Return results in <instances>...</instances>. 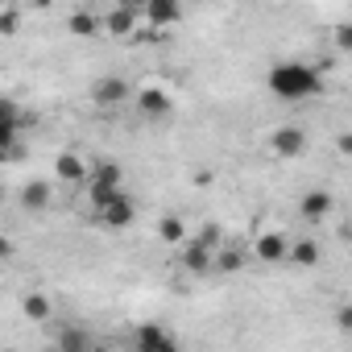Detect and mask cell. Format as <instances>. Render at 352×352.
<instances>
[{
  "label": "cell",
  "instance_id": "obj_9",
  "mask_svg": "<svg viewBox=\"0 0 352 352\" xmlns=\"http://www.w3.org/2000/svg\"><path fill=\"white\" fill-rule=\"evenodd\" d=\"M141 17H145L149 25L166 30V25H179V21H183V5H179V0H149V5L141 9Z\"/></svg>",
  "mask_w": 352,
  "mask_h": 352
},
{
  "label": "cell",
  "instance_id": "obj_3",
  "mask_svg": "<svg viewBox=\"0 0 352 352\" xmlns=\"http://www.w3.org/2000/svg\"><path fill=\"white\" fill-rule=\"evenodd\" d=\"M133 104H137V112H141L145 120H166V116L174 112V100H170V91H166V87H157V83L141 87Z\"/></svg>",
  "mask_w": 352,
  "mask_h": 352
},
{
  "label": "cell",
  "instance_id": "obj_24",
  "mask_svg": "<svg viewBox=\"0 0 352 352\" xmlns=\"http://www.w3.org/2000/svg\"><path fill=\"white\" fill-rule=\"evenodd\" d=\"M17 25H21V13H17L13 5H5V13H0V34L13 38V34H17Z\"/></svg>",
  "mask_w": 352,
  "mask_h": 352
},
{
  "label": "cell",
  "instance_id": "obj_27",
  "mask_svg": "<svg viewBox=\"0 0 352 352\" xmlns=\"http://www.w3.org/2000/svg\"><path fill=\"white\" fill-rule=\"evenodd\" d=\"M120 5H129V9H145L149 0H120Z\"/></svg>",
  "mask_w": 352,
  "mask_h": 352
},
{
  "label": "cell",
  "instance_id": "obj_4",
  "mask_svg": "<svg viewBox=\"0 0 352 352\" xmlns=\"http://www.w3.org/2000/svg\"><path fill=\"white\" fill-rule=\"evenodd\" d=\"M133 220H137V204H133V199H129L124 191H120V195H116L112 204H104V208L96 212V224H104V228H112V232L129 228Z\"/></svg>",
  "mask_w": 352,
  "mask_h": 352
},
{
  "label": "cell",
  "instance_id": "obj_6",
  "mask_svg": "<svg viewBox=\"0 0 352 352\" xmlns=\"http://www.w3.org/2000/svg\"><path fill=\"white\" fill-rule=\"evenodd\" d=\"M133 348H141V352H174L179 340H174L166 327H157V323H141L133 331Z\"/></svg>",
  "mask_w": 352,
  "mask_h": 352
},
{
  "label": "cell",
  "instance_id": "obj_14",
  "mask_svg": "<svg viewBox=\"0 0 352 352\" xmlns=\"http://www.w3.org/2000/svg\"><path fill=\"white\" fill-rule=\"evenodd\" d=\"M67 30H71L75 38H91V34H100V30H104V17L83 13V9H79V13H71V17H67Z\"/></svg>",
  "mask_w": 352,
  "mask_h": 352
},
{
  "label": "cell",
  "instance_id": "obj_8",
  "mask_svg": "<svg viewBox=\"0 0 352 352\" xmlns=\"http://www.w3.org/2000/svg\"><path fill=\"white\" fill-rule=\"evenodd\" d=\"M331 208H336V199H331V191H307L302 199H298V216L307 220V224H319V220H327L331 216Z\"/></svg>",
  "mask_w": 352,
  "mask_h": 352
},
{
  "label": "cell",
  "instance_id": "obj_26",
  "mask_svg": "<svg viewBox=\"0 0 352 352\" xmlns=\"http://www.w3.org/2000/svg\"><path fill=\"white\" fill-rule=\"evenodd\" d=\"M336 149H340L344 157H352V133H340V137H336Z\"/></svg>",
  "mask_w": 352,
  "mask_h": 352
},
{
  "label": "cell",
  "instance_id": "obj_21",
  "mask_svg": "<svg viewBox=\"0 0 352 352\" xmlns=\"http://www.w3.org/2000/svg\"><path fill=\"white\" fill-rule=\"evenodd\" d=\"M120 195V187H108V183H87V199H91V212H100L104 204H112Z\"/></svg>",
  "mask_w": 352,
  "mask_h": 352
},
{
  "label": "cell",
  "instance_id": "obj_20",
  "mask_svg": "<svg viewBox=\"0 0 352 352\" xmlns=\"http://www.w3.org/2000/svg\"><path fill=\"white\" fill-rule=\"evenodd\" d=\"M21 307H25V315H30V319H38V323H46V319L54 315V307H50V298H46V294H25V302H21Z\"/></svg>",
  "mask_w": 352,
  "mask_h": 352
},
{
  "label": "cell",
  "instance_id": "obj_11",
  "mask_svg": "<svg viewBox=\"0 0 352 352\" xmlns=\"http://www.w3.org/2000/svg\"><path fill=\"white\" fill-rule=\"evenodd\" d=\"M54 174H58L63 183H71V187H79V183L87 187V179H91V166H87L79 153H63V157L54 162Z\"/></svg>",
  "mask_w": 352,
  "mask_h": 352
},
{
  "label": "cell",
  "instance_id": "obj_13",
  "mask_svg": "<svg viewBox=\"0 0 352 352\" xmlns=\"http://www.w3.org/2000/svg\"><path fill=\"white\" fill-rule=\"evenodd\" d=\"M21 208H25V212H42V208H50V183H42V179L25 183V191H21Z\"/></svg>",
  "mask_w": 352,
  "mask_h": 352
},
{
  "label": "cell",
  "instance_id": "obj_16",
  "mask_svg": "<svg viewBox=\"0 0 352 352\" xmlns=\"http://www.w3.org/2000/svg\"><path fill=\"white\" fill-rule=\"evenodd\" d=\"M157 236H162L166 245H183V241H187V228H183V220H179V216H162Z\"/></svg>",
  "mask_w": 352,
  "mask_h": 352
},
{
  "label": "cell",
  "instance_id": "obj_15",
  "mask_svg": "<svg viewBox=\"0 0 352 352\" xmlns=\"http://www.w3.org/2000/svg\"><path fill=\"white\" fill-rule=\"evenodd\" d=\"M241 265H245V249H241V245H220V249H216V270L236 274Z\"/></svg>",
  "mask_w": 352,
  "mask_h": 352
},
{
  "label": "cell",
  "instance_id": "obj_22",
  "mask_svg": "<svg viewBox=\"0 0 352 352\" xmlns=\"http://www.w3.org/2000/svg\"><path fill=\"white\" fill-rule=\"evenodd\" d=\"M58 348H63V352H87V348H91V340H87L83 331H75V327H67V331L58 336Z\"/></svg>",
  "mask_w": 352,
  "mask_h": 352
},
{
  "label": "cell",
  "instance_id": "obj_7",
  "mask_svg": "<svg viewBox=\"0 0 352 352\" xmlns=\"http://www.w3.org/2000/svg\"><path fill=\"white\" fill-rule=\"evenodd\" d=\"M183 265H187L191 274H208V270L216 265V245H212V241H204V236L183 241Z\"/></svg>",
  "mask_w": 352,
  "mask_h": 352
},
{
  "label": "cell",
  "instance_id": "obj_12",
  "mask_svg": "<svg viewBox=\"0 0 352 352\" xmlns=\"http://www.w3.org/2000/svg\"><path fill=\"white\" fill-rule=\"evenodd\" d=\"M253 253L274 265V261H286V257H290V241H286L282 232H261V236L253 241Z\"/></svg>",
  "mask_w": 352,
  "mask_h": 352
},
{
  "label": "cell",
  "instance_id": "obj_25",
  "mask_svg": "<svg viewBox=\"0 0 352 352\" xmlns=\"http://www.w3.org/2000/svg\"><path fill=\"white\" fill-rule=\"evenodd\" d=\"M336 327H340V331H348V336H352V302H344V307H340V311H336Z\"/></svg>",
  "mask_w": 352,
  "mask_h": 352
},
{
  "label": "cell",
  "instance_id": "obj_19",
  "mask_svg": "<svg viewBox=\"0 0 352 352\" xmlns=\"http://www.w3.org/2000/svg\"><path fill=\"white\" fill-rule=\"evenodd\" d=\"M290 261L294 265H319V245L315 241H294L290 245Z\"/></svg>",
  "mask_w": 352,
  "mask_h": 352
},
{
  "label": "cell",
  "instance_id": "obj_2",
  "mask_svg": "<svg viewBox=\"0 0 352 352\" xmlns=\"http://www.w3.org/2000/svg\"><path fill=\"white\" fill-rule=\"evenodd\" d=\"M270 153L282 157V162L302 157V153H307V133H302L298 124H282V129H274V133H270Z\"/></svg>",
  "mask_w": 352,
  "mask_h": 352
},
{
  "label": "cell",
  "instance_id": "obj_18",
  "mask_svg": "<svg viewBox=\"0 0 352 352\" xmlns=\"http://www.w3.org/2000/svg\"><path fill=\"white\" fill-rule=\"evenodd\" d=\"M30 116H21L17 100H0V129H25Z\"/></svg>",
  "mask_w": 352,
  "mask_h": 352
},
{
  "label": "cell",
  "instance_id": "obj_5",
  "mask_svg": "<svg viewBox=\"0 0 352 352\" xmlns=\"http://www.w3.org/2000/svg\"><path fill=\"white\" fill-rule=\"evenodd\" d=\"M133 96V87H129V79H120V75H100L96 83H91V100L100 104V108H116V104H124Z\"/></svg>",
  "mask_w": 352,
  "mask_h": 352
},
{
  "label": "cell",
  "instance_id": "obj_1",
  "mask_svg": "<svg viewBox=\"0 0 352 352\" xmlns=\"http://www.w3.org/2000/svg\"><path fill=\"white\" fill-rule=\"evenodd\" d=\"M265 87H270V96L282 100V104H302V100L323 96V75H319L311 63L290 58V63H278V67L265 75Z\"/></svg>",
  "mask_w": 352,
  "mask_h": 352
},
{
  "label": "cell",
  "instance_id": "obj_17",
  "mask_svg": "<svg viewBox=\"0 0 352 352\" xmlns=\"http://www.w3.org/2000/svg\"><path fill=\"white\" fill-rule=\"evenodd\" d=\"M120 179H124V174H120V166H116V162H96L87 183H108V187H120Z\"/></svg>",
  "mask_w": 352,
  "mask_h": 352
},
{
  "label": "cell",
  "instance_id": "obj_10",
  "mask_svg": "<svg viewBox=\"0 0 352 352\" xmlns=\"http://www.w3.org/2000/svg\"><path fill=\"white\" fill-rule=\"evenodd\" d=\"M137 17H141V9H129V5H120V0H116V9L104 13V30L112 38H129L137 30Z\"/></svg>",
  "mask_w": 352,
  "mask_h": 352
},
{
  "label": "cell",
  "instance_id": "obj_23",
  "mask_svg": "<svg viewBox=\"0 0 352 352\" xmlns=\"http://www.w3.org/2000/svg\"><path fill=\"white\" fill-rule=\"evenodd\" d=\"M331 46L340 54H352V21H336L331 25Z\"/></svg>",
  "mask_w": 352,
  "mask_h": 352
}]
</instances>
